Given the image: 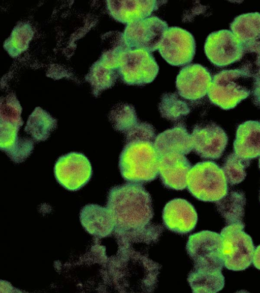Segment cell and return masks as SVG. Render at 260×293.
Segmentation results:
<instances>
[{
	"instance_id": "31",
	"label": "cell",
	"mask_w": 260,
	"mask_h": 293,
	"mask_svg": "<svg viewBox=\"0 0 260 293\" xmlns=\"http://www.w3.org/2000/svg\"><path fill=\"white\" fill-rule=\"evenodd\" d=\"M257 69L252 72L253 101L255 105L260 107V60L255 61Z\"/></svg>"
},
{
	"instance_id": "2",
	"label": "cell",
	"mask_w": 260,
	"mask_h": 293,
	"mask_svg": "<svg viewBox=\"0 0 260 293\" xmlns=\"http://www.w3.org/2000/svg\"><path fill=\"white\" fill-rule=\"evenodd\" d=\"M115 263L119 291L150 292L155 289L161 266L147 255L133 246L120 245Z\"/></svg>"
},
{
	"instance_id": "14",
	"label": "cell",
	"mask_w": 260,
	"mask_h": 293,
	"mask_svg": "<svg viewBox=\"0 0 260 293\" xmlns=\"http://www.w3.org/2000/svg\"><path fill=\"white\" fill-rule=\"evenodd\" d=\"M212 80L206 68L198 64H190L180 71L176 77V86L182 98L196 101L207 94Z\"/></svg>"
},
{
	"instance_id": "28",
	"label": "cell",
	"mask_w": 260,
	"mask_h": 293,
	"mask_svg": "<svg viewBox=\"0 0 260 293\" xmlns=\"http://www.w3.org/2000/svg\"><path fill=\"white\" fill-rule=\"evenodd\" d=\"M118 75V69L108 68L97 61L92 65L87 78L93 87L94 94L97 96L103 91L111 87Z\"/></svg>"
},
{
	"instance_id": "4",
	"label": "cell",
	"mask_w": 260,
	"mask_h": 293,
	"mask_svg": "<svg viewBox=\"0 0 260 293\" xmlns=\"http://www.w3.org/2000/svg\"><path fill=\"white\" fill-rule=\"evenodd\" d=\"M252 78L249 66L223 70L214 75L207 94L210 101L221 109L234 108L251 93L246 85Z\"/></svg>"
},
{
	"instance_id": "23",
	"label": "cell",
	"mask_w": 260,
	"mask_h": 293,
	"mask_svg": "<svg viewBox=\"0 0 260 293\" xmlns=\"http://www.w3.org/2000/svg\"><path fill=\"white\" fill-rule=\"evenodd\" d=\"M187 281L194 293L217 292L224 285V277L221 271H206L194 268L189 273Z\"/></svg>"
},
{
	"instance_id": "13",
	"label": "cell",
	"mask_w": 260,
	"mask_h": 293,
	"mask_svg": "<svg viewBox=\"0 0 260 293\" xmlns=\"http://www.w3.org/2000/svg\"><path fill=\"white\" fill-rule=\"evenodd\" d=\"M194 152L206 159H217L222 155L228 138L224 131L213 122L196 125L191 135Z\"/></svg>"
},
{
	"instance_id": "9",
	"label": "cell",
	"mask_w": 260,
	"mask_h": 293,
	"mask_svg": "<svg viewBox=\"0 0 260 293\" xmlns=\"http://www.w3.org/2000/svg\"><path fill=\"white\" fill-rule=\"evenodd\" d=\"M167 23L155 16L127 24L123 35L130 49H141L149 52L158 49Z\"/></svg>"
},
{
	"instance_id": "15",
	"label": "cell",
	"mask_w": 260,
	"mask_h": 293,
	"mask_svg": "<svg viewBox=\"0 0 260 293\" xmlns=\"http://www.w3.org/2000/svg\"><path fill=\"white\" fill-rule=\"evenodd\" d=\"M162 220L165 226L170 230L179 234H185L195 227L198 215L193 206L188 201L175 198L165 206Z\"/></svg>"
},
{
	"instance_id": "6",
	"label": "cell",
	"mask_w": 260,
	"mask_h": 293,
	"mask_svg": "<svg viewBox=\"0 0 260 293\" xmlns=\"http://www.w3.org/2000/svg\"><path fill=\"white\" fill-rule=\"evenodd\" d=\"M244 228V224H234L225 226L220 232L224 266L228 270H244L252 262L255 248Z\"/></svg>"
},
{
	"instance_id": "24",
	"label": "cell",
	"mask_w": 260,
	"mask_h": 293,
	"mask_svg": "<svg viewBox=\"0 0 260 293\" xmlns=\"http://www.w3.org/2000/svg\"><path fill=\"white\" fill-rule=\"evenodd\" d=\"M56 126V120L38 107L29 115L24 130L35 140L40 141L47 139Z\"/></svg>"
},
{
	"instance_id": "21",
	"label": "cell",
	"mask_w": 260,
	"mask_h": 293,
	"mask_svg": "<svg viewBox=\"0 0 260 293\" xmlns=\"http://www.w3.org/2000/svg\"><path fill=\"white\" fill-rule=\"evenodd\" d=\"M234 153L249 160L260 156V122L248 121L238 126L234 142Z\"/></svg>"
},
{
	"instance_id": "33",
	"label": "cell",
	"mask_w": 260,
	"mask_h": 293,
	"mask_svg": "<svg viewBox=\"0 0 260 293\" xmlns=\"http://www.w3.org/2000/svg\"><path fill=\"white\" fill-rule=\"evenodd\" d=\"M258 165H259V169H260V158H259V159Z\"/></svg>"
},
{
	"instance_id": "16",
	"label": "cell",
	"mask_w": 260,
	"mask_h": 293,
	"mask_svg": "<svg viewBox=\"0 0 260 293\" xmlns=\"http://www.w3.org/2000/svg\"><path fill=\"white\" fill-rule=\"evenodd\" d=\"M191 163L182 154L168 153L159 158L158 171L162 184L167 188L182 190L187 187Z\"/></svg>"
},
{
	"instance_id": "10",
	"label": "cell",
	"mask_w": 260,
	"mask_h": 293,
	"mask_svg": "<svg viewBox=\"0 0 260 293\" xmlns=\"http://www.w3.org/2000/svg\"><path fill=\"white\" fill-rule=\"evenodd\" d=\"M158 49L169 64L181 66L192 60L196 43L190 33L179 27L171 26L165 32Z\"/></svg>"
},
{
	"instance_id": "32",
	"label": "cell",
	"mask_w": 260,
	"mask_h": 293,
	"mask_svg": "<svg viewBox=\"0 0 260 293\" xmlns=\"http://www.w3.org/2000/svg\"><path fill=\"white\" fill-rule=\"evenodd\" d=\"M252 263L256 269L260 270V245L254 250L252 258Z\"/></svg>"
},
{
	"instance_id": "22",
	"label": "cell",
	"mask_w": 260,
	"mask_h": 293,
	"mask_svg": "<svg viewBox=\"0 0 260 293\" xmlns=\"http://www.w3.org/2000/svg\"><path fill=\"white\" fill-rule=\"evenodd\" d=\"M245 203L244 193L239 190L231 191L216 202L217 210L227 225L244 224L243 219Z\"/></svg>"
},
{
	"instance_id": "29",
	"label": "cell",
	"mask_w": 260,
	"mask_h": 293,
	"mask_svg": "<svg viewBox=\"0 0 260 293\" xmlns=\"http://www.w3.org/2000/svg\"><path fill=\"white\" fill-rule=\"evenodd\" d=\"M250 163V160L241 158L234 153L229 155L224 161L222 168L227 182L231 185L242 182L246 176L245 169Z\"/></svg>"
},
{
	"instance_id": "3",
	"label": "cell",
	"mask_w": 260,
	"mask_h": 293,
	"mask_svg": "<svg viewBox=\"0 0 260 293\" xmlns=\"http://www.w3.org/2000/svg\"><path fill=\"white\" fill-rule=\"evenodd\" d=\"M154 140L144 138L125 139L119 167L122 178L131 183L143 184L157 177L159 157Z\"/></svg>"
},
{
	"instance_id": "8",
	"label": "cell",
	"mask_w": 260,
	"mask_h": 293,
	"mask_svg": "<svg viewBox=\"0 0 260 293\" xmlns=\"http://www.w3.org/2000/svg\"><path fill=\"white\" fill-rule=\"evenodd\" d=\"M159 67L151 53L146 50L129 49L121 56L118 69L122 81L127 84L142 85L151 82Z\"/></svg>"
},
{
	"instance_id": "27",
	"label": "cell",
	"mask_w": 260,
	"mask_h": 293,
	"mask_svg": "<svg viewBox=\"0 0 260 293\" xmlns=\"http://www.w3.org/2000/svg\"><path fill=\"white\" fill-rule=\"evenodd\" d=\"M109 118L113 128L124 134L139 122L134 107L127 103H119L113 107Z\"/></svg>"
},
{
	"instance_id": "20",
	"label": "cell",
	"mask_w": 260,
	"mask_h": 293,
	"mask_svg": "<svg viewBox=\"0 0 260 293\" xmlns=\"http://www.w3.org/2000/svg\"><path fill=\"white\" fill-rule=\"evenodd\" d=\"M80 220L89 233L100 238L110 235L115 228V221L109 210L96 204L84 207L81 211Z\"/></svg>"
},
{
	"instance_id": "30",
	"label": "cell",
	"mask_w": 260,
	"mask_h": 293,
	"mask_svg": "<svg viewBox=\"0 0 260 293\" xmlns=\"http://www.w3.org/2000/svg\"><path fill=\"white\" fill-rule=\"evenodd\" d=\"M21 111V105L14 94H10L1 98V122L11 123L21 127L23 125Z\"/></svg>"
},
{
	"instance_id": "11",
	"label": "cell",
	"mask_w": 260,
	"mask_h": 293,
	"mask_svg": "<svg viewBox=\"0 0 260 293\" xmlns=\"http://www.w3.org/2000/svg\"><path fill=\"white\" fill-rule=\"evenodd\" d=\"M205 54L215 66L222 67L240 60L244 50L231 31L221 30L210 34L204 45Z\"/></svg>"
},
{
	"instance_id": "7",
	"label": "cell",
	"mask_w": 260,
	"mask_h": 293,
	"mask_svg": "<svg viewBox=\"0 0 260 293\" xmlns=\"http://www.w3.org/2000/svg\"><path fill=\"white\" fill-rule=\"evenodd\" d=\"M186 251L194 262V268L221 271L224 266L222 239L220 234L203 230L190 235Z\"/></svg>"
},
{
	"instance_id": "25",
	"label": "cell",
	"mask_w": 260,
	"mask_h": 293,
	"mask_svg": "<svg viewBox=\"0 0 260 293\" xmlns=\"http://www.w3.org/2000/svg\"><path fill=\"white\" fill-rule=\"evenodd\" d=\"M34 34L33 29L29 23L20 22L5 40L4 48L10 56L17 57L27 49Z\"/></svg>"
},
{
	"instance_id": "12",
	"label": "cell",
	"mask_w": 260,
	"mask_h": 293,
	"mask_svg": "<svg viewBox=\"0 0 260 293\" xmlns=\"http://www.w3.org/2000/svg\"><path fill=\"white\" fill-rule=\"evenodd\" d=\"M92 173L90 163L79 153L72 152L58 158L54 167L57 182L71 191H76L85 185Z\"/></svg>"
},
{
	"instance_id": "18",
	"label": "cell",
	"mask_w": 260,
	"mask_h": 293,
	"mask_svg": "<svg viewBox=\"0 0 260 293\" xmlns=\"http://www.w3.org/2000/svg\"><path fill=\"white\" fill-rule=\"evenodd\" d=\"M166 1H107L110 15L116 21L130 23L148 17Z\"/></svg>"
},
{
	"instance_id": "17",
	"label": "cell",
	"mask_w": 260,
	"mask_h": 293,
	"mask_svg": "<svg viewBox=\"0 0 260 293\" xmlns=\"http://www.w3.org/2000/svg\"><path fill=\"white\" fill-rule=\"evenodd\" d=\"M233 33L242 45L244 52L254 53L260 59V13H243L230 24Z\"/></svg>"
},
{
	"instance_id": "26",
	"label": "cell",
	"mask_w": 260,
	"mask_h": 293,
	"mask_svg": "<svg viewBox=\"0 0 260 293\" xmlns=\"http://www.w3.org/2000/svg\"><path fill=\"white\" fill-rule=\"evenodd\" d=\"M158 109L163 118L174 122L180 121L190 112L187 102L175 93H167L162 95Z\"/></svg>"
},
{
	"instance_id": "19",
	"label": "cell",
	"mask_w": 260,
	"mask_h": 293,
	"mask_svg": "<svg viewBox=\"0 0 260 293\" xmlns=\"http://www.w3.org/2000/svg\"><path fill=\"white\" fill-rule=\"evenodd\" d=\"M154 145L159 157L172 153L187 155L193 149L191 135L182 123L158 134Z\"/></svg>"
},
{
	"instance_id": "5",
	"label": "cell",
	"mask_w": 260,
	"mask_h": 293,
	"mask_svg": "<svg viewBox=\"0 0 260 293\" xmlns=\"http://www.w3.org/2000/svg\"><path fill=\"white\" fill-rule=\"evenodd\" d=\"M227 183L223 169L209 161L195 164L187 178L188 190L203 201L216 202L224 197L228 193Z\"/></svg>"
},
{
	"instance_id": "1",
	"label": "cell",
	"mask_w": 260,
	"mask_h": 293,
	"mask_svg": "<svg viewBox=\"0 0 260 293\" xmlns=\"http://www.w3.org/2000/svg\"><path fill=\"white\" fill-rule=\"evenodd\" d=\"M107 208L114 219L116 233L138 230L151 224V197L141 184L127 183L111 188Z\"/></svg>"
}]
</instances>
